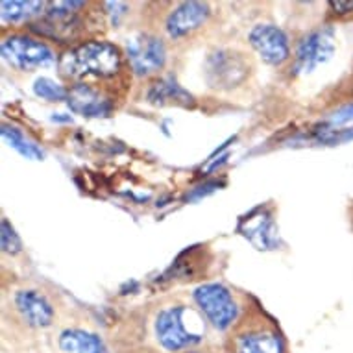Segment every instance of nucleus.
<instances>
[{
    "label": "nucleus",
    "mask_w": 353,
    "mask_h": 353,
    "mask_svg": "<svg viewBox=\"0 0 353 353\" xmlns=\"http://www.w3.org/2000/svg\"><path fill=\"white\" fill-rule=\"evenodd\" d=\"M12 313L32 331H47L56 324L58 311L52 298L37 287H19L12 292Z\"/></svg>",
    "instance_id": "5"
},
{
    "label": "nucleus",
    "mask_w": 353,
    "mask_h": 353,
    "mask_svg": "<svg viewBox=\"0 0 353 353\" xmlns=\"http://www.w3.org/2000/svg\"><path fill=\"white\" fill-rule=\"evenodd\" d=\"M148 100L152 104H180L187 105L191 104L192 97L185 93L181 85H178L176 81L170 78H161L156 83H152L148 89Z\"/></svg>",
    "instance_id": "15"
},
{
    "label": "nucleus",
    "mask_w": 353,
    "mask_h": 353,
    "mask_svg": "<svg viewBox=\"0 0 353 353\" xmlns=\"http://www.w3.org/2000/svg\"><path fill=\"white\" fill-rule=\"evenodd\" d=\"M58 353H115L99 331L83 325H65L56 335Z\"/></svg>",
    "instance_id": "12"
},
{
    "label": "nucleus",
    "mask_w": 353,
    "mask_h": 353,
    "mask_svg": "<svg viewBox=\"0 0 353 353\" xmlns=\"http://www.w3.org/2000/svg\"><path fill=\"white\" fill-rule=\"evenodd\" d=\"M250 63L246 56L235 50H216L205 63V78L216 89H233L248 78Z\"/></svg>",
    "instance_id": "8"
},
{
    "label": "nucleus",
    "mask_w": 353,
    "mask_h": 353,
    "mask_svg": "<svg viewBox=\"0 0 353 353\" xmlns=\"http://www.w3.org/2000/svg\"><path fill=\"white\" fill-rule=\"evenodd\" d=\"M0 52L12 69L23 70V72L45 69V67L56 63V59H58V56L45 41L24 34H13L4 37L2 45H0Z\"/></svg>",
    "instance_id": "6"
},
{
    "label": "nucleus",
    "mask_w": 353,
    "mask_h": 353,
    "mask_svg": "<svg viewBox=\"0 0 353 353\" xmlns=\"http://www.w3.org/2000/svg\"><path fill=\"white\" fill-rule=\"evenodd\" d=\"M181 353H222V347L214 346V344H203V346L191 347V350H185Z\"/></svg>",
    "instance_id": "21"
},
{
    "label": "nucleus",
    "mask_w": 353,
    "mask_h": 353,
    "mask_svg": "<svg viewBox=\"0 0 353 353\" xmlns=\"http://www.w3.org/2000/svg\"><path fill=\"white\" fill-rule=\"evenodd\" d=\"M211 325L198 311L194 301L189 303L180 298L165 301L157 307L152 319V335L163 353H181L191 347L209 344Z\"/></svg>",
    "instance_id": "1"
},
{
    "label": "nucleus",
    "mask_w": 353,
    "mask_h": 353,
    "mask_svg": "<svg viewBox=\"0 0 353 353\" xmlns=\"http://www.w3.org/2000/svg\"><path fill=\"white\" fill-rule=\"evenodd\" d=\"M330 8L339 15H350L353 13V2H342V0H336V2H330Z\"/></svg>",
    "instance_id": "20"
},
{
    "label": "nucleus",
    "mask_w": 353,
    "mask_h": 353,
    "mask_svg": "<svg viewBox=\"0 0 353 353\" xmlns=\"http://www.w3.org/2000/svg\"><path fill=\"white\" fill-rule=\"evenodd\" d=\"M115 353H163L159 347L148 346V344H137V342H130L124 346H119Z\"/></svg>",
    "instance_id": "19"
},
{
    "label": "nucleus",
    "mask_w": 353,
    "mask_h": 353,
    "mask_svg": "<svg viewBox=\"0 0 353 353\" xmlns=\"http://www.w3.org/2000/svg\"><path fill=\"white\" fill-rule=\"evenodd\" d=\"M34 93L47 102H61L69 97V89H65L61 83L50 80V78H39L35 81Z\"/></svg>",
    "instance_id": "17"
},
{
    "label": "nucleus",
    "mask_w": 353,
    "mask_h": 353,
    "mask_svg": "<svg viewBox=\"0 0 353 353\" xmlns=\"http://www.w3.org/2000/svg\"><path fill=\"white\" fill-rule=\"evenodd\" d=\"M2 137L10 143L12 148H15L26 159H43L45 157V152L41 150L35 143H32L19 128L10 126V124H2Z\"/></svg>",
    "instance_id": "16"
},
{
    "label": "nucleus",
    "mask_w": 353,
    "mask_h": 353,
    "mask_svg": "<svg viewBox=\"0 0 353 353\" xmlns=\"http://www.w3.org/2000/svg\"><path fill=\"white\" fill-rule=\"evenodd\" d=\"M222 353H289L287 339L278 322L257 303L244 309L222 339Z\"/></svg>",
    "instance_id": "3"
},
{
    "label": "nucleus",
    "mask_w": 353,
    "mask_h": 353,
    "mask_svg": "<svg viewBox=\"0 0 353 353\" xmlns=\"http://www.w3.org/2000/svg\"><path fill=\"white\" fill-rule=\"evenodd\" d=\"M126 54L110 41H85L72 47L59 59V72L74 83L100 87L119 80L126 70Z\"/></svg>",
    "instance_id": "2"
},
{
    "label": "nucleus",
    "mask_w": 353,
    "mask_h": 353,
    "mask_svg": "<svg viewBox=\"0 0 353 353\" xmlns=\"http://www.w3.org/2000/svg\"><path fill=\"white\" fill-rule=\"evenodd\" d=\"M126 59L135 76L150 78L159 74L167 65V45L159 35L143 32L128 39Z\"/></svg>",
    "instance_id": "7"
},
{
    "label": "nucleus",
    "mask_w": 353,
    "mask_h": 353,
    "mask_svg": "<svg viewBox=\"0 0 353 353\" xmlns=\"http://www.w3.org/2000/svg\"><path fill=\"white\" fill-rule=\"evenodd\" d=\"M192 301L198 311L208 320L211 330L226 335L244 309V303L237 298L228 285L224 283H203L194 289Z\"/></svg>",
    "instance_id": "4"
},
{
    "label": "nucleus",
    "mask_w": 353,
    "mask_h": 353,
    "mask_svg": "<svg viewBox=\"0 0 353 353\" xmlns=\"http://www.w3.org/2000/svg\"><path fill=\"white\" fill-rule=\"evenodd\" d=\"M335 52V32L333 28L311 30L298 41L294 69L298 72H313L324 65Z\"/></svg>",
    "instance_id": "10"
},
{
    "label": "nucleus",
    "mask_w": 353,
    "mask_h": 353,
    "mask_svg": "<svg viewBox=\"0 0 353 353\" xmlns=\"http://www.w3.org/2000/svg\"><path fill=\"white\" fill-rule=\"evenodd\" d=\"M47 2H37V0H4L0 4V15L2 24H19L30 21L35 15L45 13Z\"/></svg>",
    "instance_id": "14"
},
{
    "label": "nucleus",
    "mask_w": 353,
    "mask_h": 353,
    "mask_svg": "<svg viewBox=\"0 0 353 353\" xmlns=\"http://www.w3.org/2000/svg\"><path fill=\"white\" fill-rule=\"evenodd\" d=\"M0 232H2V252L10 255L21 254L23 244H21V239H19V235L15 233L12 224L8 222V219H2V228H0Z\"/></svg>",
    "instance_id": "18"
},
{
    "label": "nucleus",
    "mask_w": 353,
    "mask_h": 353,
    "mask_svg": "<svg viewBox=\"0 0 353 353\" xmlns=\"http://www.w3.org/2000/svg\"><path fill=\"white\" fill-rule=\"evenodd\" d=\"M67 104L76 115L83 117H108L115 110V102L105 89L87 85V83L70 85Z\"/></svg>",
    "instance_id": "13"
},
{
    "label": "nucleus",
    "mask_w": 353,
    "mask_h": 353,
    "mask_svg": "<svg viewBox=\"0 0 353 353\" xmlns=\"http://www.w3.org/2000/svg\"><path fill=\"white\" fill-rule=\"evenodd\" d=\"M211 17V8L208 2H178L168 12L163 30L170 41H181L196 34L203 28Z\"/></svg>",
    "instance_id": "9"
},
{
    "label": "nucleus",
    "mask_w": 353,
    "mask_h": 353,
    "mask_svg": "<svg viewBox=\"0 0 353 353\" xmlns=\"http://www.w3.org/2000/svg\"><path fill=\"white\" fill-rule=\"evenodd\" d=\"M250 47L259 54L263 61L274 67L283 65L290 58L289 37L276 24H255L248 34Z\"/></svg>",
    "instance_id": "11"
}]
</instances>
